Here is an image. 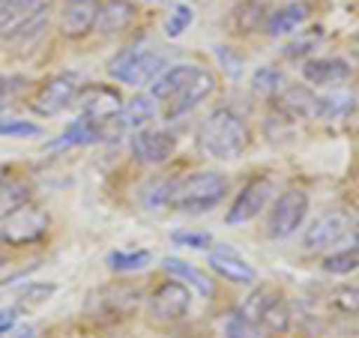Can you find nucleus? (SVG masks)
Wrapping results in <instances>:
<instances>
[{"label":"nucleus","instance_id":"9b49d317","mask_svg":"<svg viewBox=\"0 0 359 338\" xmlns=\"http://www.w3.org/2000/svg\"><path fill=\"white\" fill-rule=\"evenodd\" d=\"M351 234H353L351 216H344V212H327V216H320L306 231V240H302V243H306L309 252H323V249H332V245H339Z\"/></svg>","mask_w":359,"mask_h":338},{"label":"nucleus","instance_id":"a878e982","mask_svg":"<svg viewBox=\"0 0 359 338\" xmlns=\"http://www.w3.org/2000/svg\"><path fill=\"white\" fill-rule=\"evenodd\" d=\"M233 25L240 33H255L266 25V4L264 0H240L233 9Z\"/></svg>","mask_w":359,"mask_h":338},{"label":"nucleus","instance_id":"1a4fd4ad","mask_svg":"<svg viewBox=\"0 0 359 338\" xmlns=\"http://www.w3.org/2000/svg\"><path fill=\"white\" fill-rule=\"evenodd\" d=\"M78 105H81V117L99 123V126H105L108 120L120 117L123 99H120L117 90L102 87V84H90L84 90H78Z\"/></svg>","mask_w":359,"mask_h":338},{"label":"nucleus","instance_id":"c85d7f7f","mask_svg":"<svg viewBox=\"0 0 359 338\" xmlns=\"http://www.w3.org/2000/svg\"><path fill=\"white\" fill-rule=\"evenodd\" d=\"M153 261V255L147 249H135V252H111L108 255V266L114 273H138Z\"/></svg>","mask_w":359,"mask_h":338},{"label":"nucleus","instance_id":"72a5a7b5","mask_svg":"<svg viewBox=\"0 0 359 338\" xmlns=\"http://www.w3.org/2000/svg\"><path fill=\"white\" fill-rule=\"evenodd\" d=\"M192 18H195L192 6H186V4H177V6L171 9V15L165 18V36L177 39L180 33H186V30H189V25H192Z\"/></svg>","mask_w":359,"mask_h":338},{"label":"nucleus","instance_id":"37998d69","mask_svg":"<svg viewBox=\"0 0 359 338\" xmlns=\"http://www.w3.org/2000/svg\"><path fill=\"white\" fill-rule=\"evenodd\" d=\"M6 177V171H4V168H0V180H4Z\"/></svg>","mask_w":359,"mask_h":338},{"label":"nucleus","instance_id":"a211bd4d","mask_svg":"<svg viewBox=\"0 0 359 338\" xmlns=\"http://www.w3.org/2000/svg\"><path fill=\"white\" fill-rule=\"evenodd\" d=\"M135 21V6L129 0H102L96 9V25L93 30L105 33V36H117Z\"/></svg>","mask_w":359,"mask_h":338},{"label":"nucleus","instance_id":"a19ab883","mask_svg":"<svg viewBox=\"0 0 359 338\" xmlns=\"http://www.w3.org/2000/svg\"><path fill=\"white\" fill-rule=\"evenodd\" d=\"M353 120H356V126H359V111H353V114H351Z\"/></svg>","mask_w":359,"mask_h":338},{"label":"nucleus","instance_id":"2f4dec72","mask_svg":"<svg viewBox=\"0 0 359 338\" xmlns=\"http://www.w3.org/2000/svg\"><path fill=\"white\" fill-rule=\"evenodd\" d=\"M323 273H332V276H347L359 269V249H351V252H335V255H327L323 257Z\"/></svg>","mask_w":359,"mask_h":338},{"label":"nucleus","instance_id":"dca6fc26","mask_svg":"<svg viewBox=\"0 0 359 338\" xmlns=\"http://www.w3.org/2000/svg\"><path fill=\"white\" fill-rule=\"evenodd\" d=\"M138 302V290L126 285H105L90 294L87 311L90 314H126Z\"/></svg>","mask_w":359,"mask_h":338},{"label":"nucleus","instance_id":"473e14b6","mask_svg":"<svg viewBox=\"0 0 359 338\" xmlns=\"http://www.w3.org/2000/svg\"><path fill=\"white\" fill-rule=\"evenodd\" d=\"M224 338H261V330L237 309L224 318Z\"/></svg>","mask_w":359,"mask_h":338},{"label":"nucleus","instance_id":"a18cd8bd","mask_svg":"<svg viewBox=\"0 0 359 338\" xmlns=\"http://www.w3.org/2000/svg\"><path fill=\"white\" fill-rule=\"evenodd\" d=\"M356 45H359V39H356Z\"/></svg>","mask_w":359,"mask_h":338},{"label":"nucleus","instance_id":"79ce46f5","mask_svg":"<svg viewBox=\"0 0 359 338\" xmlns=\"http://www.w3.org/2000/svg\"><path fill=\"white\" fill-rule=\"evenodd\" d=\"M4 261H6V257H4V249H0V266H4Z\"/></svg>","mask_w":359,"mask_h":338},{"label":"nucleus","instance_id":"b1692460","mask_svg":"<svg viewBox=\"0 0 359 338\" xmlns=\"http://www.w3.org/2000/svg\"><path fill=\"white\" fill-rule=\"evenodd\" d=\"M165 269L171 273L174 278H180L183 285H189V288H195L201 297H212V281L201 273V269H195L192 264H186V261H177V257H165Z\"/></svg>","mask_w":359,"mask_h":338},{"label":"nucleus","instance_id":"20e7f679","mask_svg":"<svg viewBox=\"0 0 359 338\" xmlns=\"http://www.w3.org/2000/svg\"><path fill=\"white\" fill-rule=\"evenodd\" d=\"M51 228V216L42 207L25 204L21 210H15L13 216H6L0 224V240L9 245H30L39 243Z\"/></svg>","mask_w":359,"mask_h":338},{"label":"nucleus","instance_id":"412c9836","mask_svg":"<svg viewBox=\"0 0 359 338\" xmlns=\"http://www.w3.org/2000/svg\"><path fill=\"white\" fill-rule=\"evenodd\" d=\"M201 66H192V63H180V66H165V69L156 75V81H153V93L156 99H171L174 93H180L192 78L198 75Z\"/></svg>","mask_w":359,"mask_h":338},{"label":"nucleus","instance_id":"e433bc0d","mask_svg":"<svg viewBox=\"0 0 359 338\" xmlns=\"http://www.w3.org/2000/svg\"><path fill=\"white\" fill-rule=\"evenodd\" d=\"M332 302L339 306L341 311H356L359 314V288H344L332 297Z\"/></svg>","mask_w":359,"mask_h":338},{"label":"nucleus","instance_id":"58836bf2","mask_svg":"<svg viewBox=\"0 0 359 338\" xmlns=\"http://www.w3.org/2000/svg\"><path fill=\"white\" fill-rule=\"evenodd\" d=\"M25 87V78H13V75H0V105L6 102V99H13L18 90Z\"/></svg>","mask_w":359,"mask_h":338},{"label":"nucleus","instance_id":"9d476101","mask_svg":"<svg viewBox=\"0 0 359 338\" xmlns=\"http://www.w3.org/2000/svg\"><path fill=\"white\" fill-rule=\"evenodd\" d=\"M132 156L138 159L141 165H162L174 156L177 147V138L165 129H138L132 135Z\"/></svg>","mask_w":359,"mask_h":338},{"label":"nucleus","instance_id":"c03bdc74","mask_svg":"<svg viewBox=\"0 0 359 338\" xmlns=\"http://www.w3.org/2000/svg\"><path fill=\"white\" fill-rule=\"evenodd\" d=\"M356 236H359V228H356Z\"/></svg>","mask_w":359,"mask_h":338},{"label":"nucleus","instance_id":"ea45409f","mask_svg":"<svg viewBox=\"0 0 359 338\" xmlns=\"http://www.w3.org/2000/svg\"><path fill=\"white\" fill-rule=\"evenodd\" d=\"M15 318H18V311L15 309H0V335H6L9 330L15 326Z\"/></svg>","mask_w":359,"mask_h":338},{"label":"nucleus","instance_id":"39448f33","mask_svg":"<svg viewBox=\"0 0 359 338\" xmlns=\"http://www.w3.org/2000/svg\"><path fill=\"white\" fill-rule=\"evenodd\" d=\"M78 90H81V78L75 72H57L36 90V96L30 99V108L36 111L39 117H54L75 102Z\"/></svg>","mask_w":359,"mask_h":338},{"label":"nucleus","instance_id":"ddd939ff","mask_svg":"<svg viewBox=\"0 0 359 338\" xmlns=\"http://www.w3.org/2000/svg\"><path fill=\"white\" fill-rule=\"evenodd\" d=\"M207 264L216 269L222 278L237 281V285H252L255 281V266L233 249V245H210V257Z\"/></svg>","mask_w":359,"mask_h":338},{"label":"nucleus","instance_id":"4468645a","mask_svg":"<svg viewBox=\"0 0 359 338\" xmlns=\"http://www.w3.org/2000/svg\"><path fill=\"white\" fill-rule=\"evenodd\" d=\"M353 66L344 58H314L302 63V78L314 87H339L344 81H351Z\"/></svg>","mask_w":359,"mask_h":338},{"label":"nucleus","instance_id":"f03ea898","mask_svg":"<svg viewBox=\"0 0 359 338\" xmlns=\"http://www.w3.org/2000/svg\"><path fill=\"white\" fill-rule=\"evenodd\" d=\"M198 141H201V147L212 156V159L233 162V159H240V156L249 150L252 132H249V126L243 123V117L237 114V111L216 108V111H210L207 114Z\"/></svg>","mask_w":359,"mask_h":338},{"label":"nucleus","instance_id":"bb28decb","mask_svg":"<svg viewBox=\"0 0 359 338\" xmlns=\"http://www.w3.org/2000/svg\"><path fill=\"white\" fill-rule=\"evenodd\" d=\"M356 111V99L351 93L320 96V114L318 120H347Z\"/></svg>","mask_w":359,"mask_h":338},{"label":"nucleus","instance_id":"423d86ee","mask_svg":"<svg viewBox=\"0 0 359 338\" xmlns=\"http://www.w3.org/2000/svg\"><path fill=\"white\" fill-rule=\"evenodd\" d=\"M309 216V195L302 189H287L276 198L273 212H269V236L273 240H287L299 231V224Z\"/></svg>","mask_w":359,"mask_h":338},{"label":"nucleus","instance_id":"f704fd0d","mask_svg":"<svg viewBox=\"0 0 359 338\" xmlns=\"http://www.w3.org/2000/svg\"><path fill=\"white\" fill-rule=\"evenodd\" d=\"M0 135H6V138H39L42 129L36 126L33 120H0Z\"/></svg>","mask_w":359,"mask_h":338},{"label":"nucleus","instance_id":"0eeeda50","mask_svg":"<svg viewBox=\"0 0 359 338\" xmlns=\"http://www.w3.org/2000/svg\"><path fill=\"white\" fill-rule=\"evenodd\" d=\"M189 306H192V290H189V285H183L180 278L165 281V285L156 288L153 297H150V314L162 323L186 318Z\"/></svg>","mask_w":359,"mask_h":338},{"label":"nucleus","instance_id":"6ab92c4d","mask_svg":"<svg viewBox=\"0 0 359 338\" xmlns=\"http://www.w3.org/2000/svg\"><path fill=\"white\" fill-rule=\"evenodd\" d=\"M105 138V132L99 123L93 120H87V117H78L75 123H69L66 126L63 135H57L51 144H48V150L51 153H60V150H69V147H78V144H99Z\"/></svg>","mask_w":359,"mask_h":338},{"label":"nucleus","instance_id":"7ed1b4c3","mask_svg":"<svg viewBox=\"0 0 359 338\" xmlns=\"http://www.w3.org/2000/svg\"><path fill=\"white\" fill-rule=\"evenodd\" d=\"M165 69V58L156 51H147L141 45H129V48L117 51L108 63V75L117 78L120 84L129 87H141V84H153L156 75Z\"/></svg>","mask_w":359,"mask_h":338},{"label":"nucleus","instance_id":"6e6552de","mask_svg":"<svg viewBox=\"0 0 359 338\" xmlns=\"http://www.w3.org/2000/svg\"><path fill=\"white\" fill-rule=\"evenodd\" d=\"M269 195H273V180L269 177H255L243 186V191L233 198V204L228 210L224 222L228 224H243V222H252L255 216H261V210L266 207Z\"/></svg>","mask_w":359,"mask_h":338},{"label":"nucleus","instance_id":"393cba45","mask_svg":"<svg viewBox=\"0 0 359 338\" xmlns=\"http://www.w3.org/2000/svg\"><path fill=\"white\" fill-rule=\"evenodd\" d=\"M120 117H123V126L126 129H141V126H147V123L156 117V99L153 96H132L126 105H123L120 111Z\"/></svg>","mask_w":359,"mask_h":338},{"label":"nucleus","instance_id":"c9c22d12","mask_svg":"<svg viewBox=\"0 0 359 338\" xmlns=\"http://www.w3.org/2000/svg\"><path fill=\"white\" fill-rule=\"evenodd\" d=\"M171 243H174V245H186V249L210 252L212 236H210V234H201V231H174V234H171Z\"/></svg>","mask_w":359,"mask_h":338},{"label":"nucleus","instance_id":"aec40b11","mask_svg":"<svg viewBox=\"0 0 359 338\" xmlns=\"http://www.w3.org/2000/svg\"><path fill=\"white\" fill-rule=\"evenodd\" d=\"M309 15H311L309 4H299L297 0V4H287L282 9H276L273 15H266L264 30L269 33V36H287V33H294V30H299L302 25H306Z\"/></svg>","mask_w":359,"mask_h":338},{"label":"nucleus","instance_id":"4c0bfd02","mask_svg":"<svg viewBox=\"0 0 359 338\" xmlns=\"http://www.w3.org/2000/svg\"><path fill=\"white\" fill-rule=\"evenodd\" d=\"M54 294V285H33L30 290H25V294H21V306H33V302H39L42 299H48Z\"/></svg>","mask_w":359,"mask_h":338},{"label":"nucleus","instance_id":"2eb2a0df","mask_svg":"<svg viewBox=\"0 0 359 338\" xmlns=\"http://www.w3.org/2000/svg\"><path fill=\"white\" fill-rule=\"evenodd\" d=\"M276 108L278 114L290 120H318L320 114V96H314L309 87H285V93H276Z\"/></svg>","mask_w":359,"mask_h":338},{"label":"nucleus","instance_id":"7c9ffc66","mask_svg":"<svg viewBox=\"0 0 359 338\" xmlns=\"http://www.w3.org/2000/svg\"><path fill=\"white\" fill-rule=\"evenodd\" d=\"M282 84H285V78L276 66H261V69L252 75V93L264 96V99H273L278 90H282Z\"/></svg>","mask_w":359,"mask_h":338},{"label":"nucleus","instance_id":"4be33fe9","mask_svg":"<svg viewBox=\"0 0 359 338\" xmlns=\"http://www.w3.org/2000/svg\"><path fill=\"white\" fill-rule=\"evenodd\" d=\"M30 204V183L21 177H4L0 180V219L13 216L15 210Z\"/></svg>","mask_w":359,"mask_h":338},{"label":"nucleus","instance_id":"cd10ccee","mask_svg":"<svg viewBox=\"0 0 359 338\" xmlns=\"http://www.w3.org/2000/svg\"><path fill=\"white\" fill-rule=\"evenodd\" d=\"M278 299H282V294H278L276 288H257V290H252V294H249V299L243 302V309H240V311L257 326L261 314H264L269 306H273V302H278Z\"/></svg>","mask_w":359,"mask_h":338},{"label":"nucleus","instance_id":"f3484780","mask_svg":"<svg viewBox=\"0 0 359 338\" xmlns=\"http://www.w3.org/2000/svg\"><path fill=\"white\" fill-rule=\"evenodd\" d=\"M99 0H66L60 13V33L66 39H84L96 25Z\"/></svg>","mask_w":359,"mask_h":338},{"label":"nucleus","instance_id":"f257e3e1","mask_svg":"<svg viewBox=\"0 0 359 338\" xmlns=\"http://www.w3.org/2000/svg\"><path fill=\"white\" fill-rule=\"evenodd\" d=\"M224 195H228V180L219 171H195L165 183V207L189 212V216L210 212L222 204Z\"/></svg>","mask_w":359,"mask_h":338},{"label":"nucleus","instance_id":"c756f323","mask_svg":"<svg viewBox=\"0 0 359 338\" xmlns=\"http://www.w3.org/2000/svg\"><path fill=\"white\" fill-rule=\"evenodd\" d=\"M290 326V306L285 302V297L273 302L264 314H261V320H257V330L261 332H285Z\"/></svg>","mask_w":359,"mask_h":338},{"label":"nucleus","instance_id":"f8f14e48","mask_svg":"<svg viewBox=\"0 0 359 338\" xmlns=\"http://www.w3.org/2000/svg\"><path fill=\"white\" fill-rule=\"evenodd\" d=\"M216 90V75H212L210 69H198V75L189 81L180 93H174L171 99H165V117L168 120H177V117H183V114H189L192 108H198L204 99Z\"/></svg>","mask_w":359,"mask_h":338},{"label":"nucleus","instance_id":"5701e85b","mask_svg":"<svg viewBox=\"0 0 359 338\" xmlns=\"http://www.w3.org/2000/svg\"><path fill=\"white\" fill-rule=\"evenodd\" d=\"M45 6V0H0V33L15 30L27 15Z\"/></svg>","mask_w":359,"mask_h":338}]
</instances>
